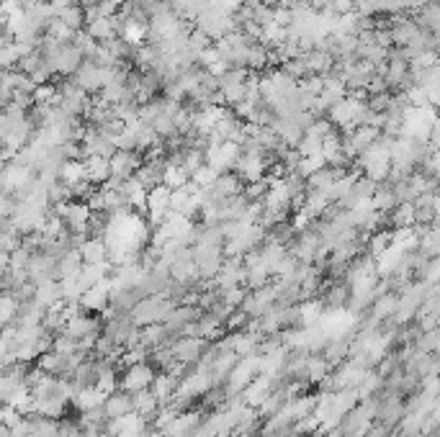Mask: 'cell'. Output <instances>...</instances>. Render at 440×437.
<instances>
[{
	"label": "cell",
	"instance_id": "cell-6",
	"mask_svg": "<svg viewBox=\"0 0 440 437\" xmlns=\"http://www.w3.org/2000/svg\"><path fill=\"white\" fill-rule=\"evenodd\" d=\"M103 409H106L108 419L131 414V412H134V406H131V394H129V391H121V388H114V391L106 396Z\"/></svg>",
	"mask_w": 440,
	"mask_h": 437
},
{
	"label": "cell",
	"instance_id": "cell-9",
	"mask_svg": "<svg viewBox=\"0 0 440 437\" xmlns=\"http://www.w3.org/2000/svg\"><path fill=\"white\" fill-rule=\"evenodd\" d=\"M83 267V260H80V252L77 250H67L62 257H57V280L60 278H75Z\"/></svg>",
	"mask_w": 440,
	"mask_h": 437
},
{
	"label": "cell",
	"instance_id": "cell-17",
	"mask_svg": "<svg viewBox=\"0 0 440 437\" xmlns=\"http://www.w3.org/2000/svg\"><path fill=\"white\" fill-rule=\"evenodd\" d=\"M188 181H191V175L183 170V168H178V165H165L162 185H168L170 191H175V188H183V185H185Z\"/></svg>",
	"mask_w": 440,
	"mask_h": 437
},
{
	"label": "cell",
	"instance_id": "cell-19",
	"mask_svg": "<svg viewBox=\"0 0 440 437\" xmlns=\"http://www.w3.org/2000/svg\"><path fill=\"white\" fill-rule=\"evenodd\" d=\"M245 299H247V288L245 286H235V288H227V291H219V301H222V304H227L229 309H240Z\"/></svg>",
	"mask_w": 440,
	"mask_h": 437
},
{
	"label": "cell",
	"instance_id": "cell-4",
	"mask_svg": "<svg viewBox=\"0 0 440 437\" xmlns=\"http://www.w3.org/2000/svg\"><path fill=\"white\" fill-rule=\"evenodd\" d=\"M108 301H111V278L101 280L96 286H90L88 291H83L80 296V306L83 311H90V314H103L108 309Z\"/></svg>",
	"mask_w": 440,
	"mask_h": 437
},
{
	"label": "cell",
	"instance_id": "cell-12",
	"mask_svg": "<svg viewBox=\"0 0 440 437\" xmlns=\"http://www.w3.org/2000/svg\"><path fill=\"white\" fill-rule=\"evenodd\" d=\"M391 245V229H378V232H371L365 237V255L376 257L381 255L387 247Z\"/></svg>",
	"mask_w": 440,
	"mask_h": 437
},
{
	"label": "cell",
	"instance_id": "cell-8",
	"mask_svg": "<svg viewBox=\"0 0 440 437\" xmlns=\"http://www.w3.org/2000/svg\"><path fill=\"white\" fill-rule=\"evenodd\" d=\"M83 265H96V263H106V242L101 237H88L83 245L77 247Z\"/></svg>",
	"mask_w": 440,
	"mask_h": 437
},
{
	"label": "cell",
	"instance_id": "cell-16",
	"mask_svg": "<svg viewBox=\"0 0 440 437\" xmlns=\"http://www.w3.org/2000/svg\"><path fill=\"white\" fill-rule=\"evenodd\" d=\"M60 181L65 183V185L86 181V165H83V160H67L62 165V170H60Z\"/></svg>",
	"mask_w": 440,
	"mask_h": 437
},
{
	"label": "cell",
	"instance_id": "cell-10",
	"mask_svg": "<svg viewBox=\"0 0 440 437\" xmlns=\"http://www.w3.org/2000/svg\"><path fill=\"white\" fill-rule=\"evenodd\" d=\"M57 18L65 23L70 31H83V29H86V8L77 5V3L62 8V11L57 13Z\"/></svg>",
	"mask_w": 440,
	"mask_h": 437
},
{
	"label": "cell",
	"instance_id": "cell-23",
	"mask_svg": "<svg viewBox=\"0 0 440 437\" xmlns=\"http://www.w3.org/2000/svg\"><path fill=\"white\" fill-rule=\"evenodd\" d=\"M23 416H21V412L16 409V406H11V404H3L0 406V425L5 427V429H11V427H16L18 422H21Z\"/></svg>",
	"mask_w": 440,
	"mask_h": 437
},
{
	"label": "cell",
	"instance_id": "cell-2",
	"mask_svg": "<svg viewBox=\"0 0 440 437\" xmlns=\"http://www.w3.org/2000/svg\"><path fill=\"white\" fill-rule=\"evenodd\" d=\"M155 368L150 362H134V365H127L124 373L118 375V388L121 391H142V388H150L152 386V378H155Z\"/></svg>",
	"mask_w": 440,
	"mask_h": 437
},
{
	"label": "cell",
	"instance_id": "cell-15",
	"mask_svg": "<svg viewBox=\"0 0 440 437\" xmlns=\"http://www.w3.org/2000/svg\"><path fill=\"white\" fill-rule=\"evenodd\" d=\"M73 401H75L83 412H88V409H93V406L103 404L106 401V394H101L96 386H90V388H83V391H77L75 396H73Z\"/></svg>",
	"mask_w": 440,
	"mask_h": 437
},
{
	"label": "cell",
	"instance_id": "cell-18",
	"mask_svg": "<svg viewBox=\"0 0 440 437\" xmlns=\"http://www.w3.org/2000/svg\"><path fill=\"white\" fill-rule=\"evenodd\" d=\"M16 309H18V301L13 299V296H8V293H0V330L13 324Z\"/></svg>",
	"mask_w": 440,
	"mask_h": 437
},
{
	"label": "cell",
	"instance_id": "cell-1",
	"mask_svg": "<svg viewBox=\"0 0 440 437\" xmlns=\"http://www.w3.org/2000/svg\"><path fill=\"white\" fill-rule=\"evenodd\" d=\"M175 306V301L168 299L165 293H150V296H142L134 309L129 311V319L134 327H147V324H160L170 309Z\"/></svg>",
	"mask_w": 440,
	"mask_h": 437
},
{
	"label": "cell",
	"instance_id": "cell-3",
	"mask_svg": "<svg viewBox=\"0 0 440 437\" xmlns=\"http://www.w3.org/2000/svg\"><path fill=\"white\" fill-rule=\"evenodd\" d=\"M206 347H209V340H201V337H178L170 342L172 358L178 362H185V365H196L198 358L206 352Z\"/></svg>",
	"mask_w": 440,
	"mask_h": 437
},
{
	"label": "cell",
	"instance_id": "cell-26",
	"mask_svg": "<svg viewBox=\"0 0 440 437\" xmlns=\"http://www.w3.org/2000/svg\"><path fill=\"white\" fill-rule=\"evenodd\" d=\"M0 406H3V404H0Z\"/></svg>",
	"mask_w": 440,
	"mask_h": 437
},
{
	"label": "cell",
	"instance_id": "cell-13",
	"mask_svg": "<svg viewBox=\"0 0 440 437\" xmlns=\"http://www.w3.org/2000/svg\"><path fill=\"white\" fill-rule=\"evenodd\" d=\"M34 301L44 306V309H49L54 306L57 301H62V293H60V283L52 280V283H47V286H36L34 288Z\"/></svg>",
	"mask_w": 440,
	"mask_h": 437
},
{
	"label": "cell",
	"instance_id": "cell-14",
	"mask_svg": "<svg viewBox=\"0 0 440 437\" xmlns=\"http://www.w3.org/2000/svg\"><path fill=\"white\" fill-rule=\"evenodd\" d=\"M168 198H170V188L168 185H155L147 191V211H168Z\"/></svg>",
	"mask_w": 440,
	"mask_h": 437
},
{
	"label": "cell",
	"instance_id": "cell-5",
	"mask_svg": "<svg viewBox=\"0 0 440 437\" xmlns=\"http://www.w3.org/2000/svg\"><path fill=\"white\" fill-rule=\"evenodd\" d=\"M108 165H111V175H116L121 181H129L134 170L142 165V152H121L116 150L111 157H108Z\"/></svg>",
	"mask_w": 440,
	"mask_h": 437
},
{
	"label": "cell",
	"instance_id": "cell-24",
	"mask_svg": "<svg viewBox=\"0 0 440 437\" xmlns=\"http://www.w3.org/2000/svg\"><path fill=\"white\" fill-rule=\"evenodd\" d=\"M16 198H13V193L8 191H0V219H11L13 211H16Z\"/></svg>",
	"mask_w": 440,
	"mask_h": 437
},
{
	"label": "cell",
	"instance_id": "cell-22",
	"mask_svg": "<svg viewBox=\"0 0 440 437\" xmlns=\"http://www.w3.org/2000/svg\"><path fill=\"white\" fill-rule=\"evenodd\" d=\"M216 175H219V172H216L214 168H209V165H201V168H198V170L191 175V183H194L196 188H209V185L216 181Z\"/></svg>",
	"mask_w": 440,
	"mask_h": 437
},
{
	"label": "cell",
	"instance_id": "cell-21",
	"mask_svg": "<svg viewBox=\"0 0 440 437\" xmlns=\"http://www.w3.org/2000/svg\"><path fill=\"white\" fill-rule=\"evenodd\" d=\"M440 332L430 330V332H419V337L415 340V350L417 352H438L440 345Z\"/></svg>",
	"mask_w": 440,
	"mask_h": 437
},
{
	"label": "cell",
	"instance_id": "cell-7",
	"mask_svg": "<svg viewBox=\"0 0 440 437\" xmlns=\"http://www.w3.org/2000/svg\"><path fill=\"white\" fill-rule=\"evenodd\" d=\"M86 181L93 183V185H103V183L111 178V165H108L106 157H98V155H88L86 160Z\"/></svg>",
	"mask_w": 440,
	"mask_h": 437
},
{
	"label": "cell",
	"instance_id": "cell-11",
	"mask_svg": "<svg viewBox=\"0 0 440 437\" xmlns=\"http://www.w3.org/2000/svg\"><path fill=\"white\" fill-rule=\"evenodd\" d=\"M389 224H391V229L415 226V206L412 203H397L389 213Z\"/></svg>",
	"mask_w": 440,
	"mask_h": 437
},
{
	"label": "cell",
	"instance_id": "cell-25",
	"mask_svg": "<svg viewBox=\"0 0 440 437\" xmlns=\"http://www.w3.org/2000/svg\"><path fill=\"white\" fill-rule=\"evenodd\" d=\"M260 5H266V8H279V5H286V0H260Z\"/></svg>",
	"mask_w": 440,
	"mask_h": 437
},
{
	"label": "cell",
	"instance_id": "cell-20",
	"mask_svg": "<svg viewBox=\"0 0 440 437\" xmlns=\"http://www.w3.org/2000/svg\"><path fill=\"white\" fill-rule=\"evenodd\" d=\"M384 3H387V0H353V13L355 16L374 18L378 13H384Z\"/></svg>",
	"mask_w": 440,
	"mask_h": 437
}]
</instances>
